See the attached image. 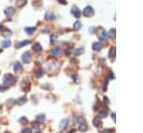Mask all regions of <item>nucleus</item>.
<instances>
[{
    "label": "nucleus",
    "mask_w": 143,
    "mask_h": 133,
    "mask_svg": "<svg viewBox=\"0 0 143 133\" xmlns=\"http://www.w3.org/2000/svg\"><path fill=\"white\" fill-rule=\"evenodd\" d=\"M16 82H17V77L12 76L11 74H6L3 76V83L6 84V86H8V87H9V85H13Z\"/></svg>",
    "instance_id": "f257e3e1"
},
{
    "label": "nucleus",
    "mask_w": 143,
    "mask_h": 133,
    "mask_svg": "<svg viewBox=\"0 0 143 133\" xmlns=\"http://www.w3.org/2000/svg\"><path fill=\"white\" fill-rule=\"evenodd\" d=\"M82 14L84 15L85 17H92L94 15V9L91 7V6H87V7H85V9L83 10Z\"/></svg>",
    "instance_id": "f03ea898"
},
{
    "label": "nucleus",
    "mask_w": 143,
    "mask_h": 133,
    "mask_svg": "<svg viewBox=\"0 0 143 133\" xmlns=\"http://www.w3.org/2000/svg\"><path fill=\"white\" fill-rule=\"evenodd\" d=\"M21 59H22L24 63L29 64L31 62V53L30 52H25L24 54H22V56H21Z\"/></svg>",
    "instance_id": "7ed1b4c3"
},
{
    "label": "nucleus",
    "mask_w": 143,
    "mask_h": 133,
    "mask_svg": "<svg viewBox=\"0 0 143 133\" xmlns=\"http://www.w3.org/2000/svg\"><path fill=\"white\" fill-rule=\"evenodd\" d=\"M71 12H72V15H73L75 18H79L80 16H82V11H80L79 9H78L76 6H74L73 8H72V10H71Z\"/></svg>",
    "instance_id": "20e7f679"
},
{
    "label": "nucleus",
    "mask_w": 143,
    "mask_h": 133,
    "mask_svg": "<svg viewBox=\"0 0 143 133\" xmlns=\"http://www.w3.org/2000/svg\"><path fill=\"white\" fill-rule=\"evenodd\" d=\"M15 10L16 9L13 7H8V8H6V10H4V14H6L9 18H10L11 16H13V15H15Z\"/></svg>",
    "instance_id": "39448f33"
},
{
    "label": "nucleus",
    "mask_w": 143,
    "mask_h": 133,
    "mask_svg": "<svg viewBox=\"0 0 143 133\" xmlns=\"http://www.w3.org/2000/svg\"><path fill=\"white\" fill-rule=\"evenodd\" d=\"M13 70H15V73H17V74L22 70V66L19 62H16V63L13 64Z\"/></svg>",
    "instance_id": "423d86ee"
},
{
    "label": "nucleus",
    "mask_w": 143,
    "mask_h": 133,
    "mask_svg": "<svg viewBox=\"0 0 143 133\" xmlns=\"http://www.w3.org/2000/svg\"><path fill=\"white\" fill-rule=\"evenodd\" d=\"M0 33H1V35L4 37V38H8V37H10L11 35H12V32H11V30H9V29H7V28H3V29H2Z\"/></svg>",
    "instance_id": "0eeeda50"
},
{
    "label": "nucleus",
    "mask_w": 143,
    "mask_h": 133,
    "mask_svg": "<svg viewBox=\"0 0 143 133\" xmlns=\"http://www.w3.org/2000/svg\"><path fill=\"white\" fill-rule=\"evenodd\" d=\"M98 37H100V39H101V40H105V39H107V37H108V35H107L106 30H104V29H101L100 34H98Z\"/></svg>",
    "instance_id": "6e6552de"
},
{
    "label": "nucleus",
    "mask_w": 143,
    "mask_h": 133,
    "mask_svg": "<svg viewBox=\"0 0 143 133\" xmlns=\"http://www.w3.org/2000/svg\"><path fill=\"white\" fill-rule=\"evenodd\" d=\"M103 48V44L102 43H100V41H96V43H94L93 44V49L95 50V52H100L101 49H102Z\"/></svg>",
    "instance_id": "1a4fd4ad"
},
{
    "label": "nucleus",
    "mask_w": 143,
    "mask_h": 133,
    "mask_svg": "<svg viewBox=\"0 0 143 133\" xmlns=\"http://www.w3.org/2000/svg\"><path fill=\"white\" fill-rule=\"evenodd\" d=\"M60 52H62V49L56 46V47H53V49L50 50V54L53 55V56H58V55L60 54Z\"/></svg>",
    "instance_id": "9d476101"
},
{
    "label": "nucleus",
    "mask_w": 143,
    "mask_h": 133,
    "mask_svg": "<svg viewBox=\"0 0 143 133\" xmlns=\"http://www.w3.org/2000/svg\"><path fill=\"white\" fill-rule=\"evenodd\" d=\"M29 44H30V40H29V39H27V40H22V41H20V43L17 44V48H22V47H25V46L29 45Z\"/></svg>",
    "instance_id": "9b49d317"
},
{
    "label": "nucleus",
    "mask_w": 143,
    "mask_h": 133,
    "mask_svg": "<svg viewBox=\"0 0 143 133\" xmlns=\"http://www.w3.org/2000/svg\"><path fill=\"white\" fill-rule=\"evenodd\" d=\"M36 30V27H26L25 28V33L27 35H33Z\"/></svg>",
    "instance_id": "f8f14e48"
},
{
    "label": "nucleus",
    "mask_w": 143,
    "mask_h": 133,
    "mask_svg": "<svg viewBox=\"0 0 143 133\" xmlns=\"http://www.w3.org/2000/svg\"><path fill=\"white\" fill-rule=\"evenodd\" d=\"M44 74H45V69L42 67H40V68H38L37 69V72H36V76L38 77V78H40V77H42L44 76Z\"/></svg>",
    "instance_id": "ddd939ff"
},
{
    "label": "nucleus",
    "mask_w": 143,
    "mask_h": 133,
    "mask_svg": "<svg viewBox=\"0 0 143 133\" xmlns=\"http://www.w3.org/2000/svg\"><path fill=\"white\" fill-rule=\"evenodd\" d=\"M67 125H68V120L65 119L60 122V130H66L67 129Z\"/></svg>",
    "instance_id": "4468645a"
},
{
    "label": "nucleus",
    "mask_w": 143,
    "mask_h": 133,
    "mask_svg": "<svg viewBox=\"0 0 143 133\" xmlns=\"http://www.w3.org/2000/svg\"><path fill=\"white\" fill-rule=\"evenodd\" d=\"M11 46V41L9 40V39H7V40H3L1 43V47H3V48H8V47H10Z\"/></svg>",
    "instance_id": "2eb2a0df"
},
{
    "label": "nucleus",
    "mask_w": 143,
    "mask_h": 133,
    "mask_svg": "<svg viewBox=\"0 0 143 133\" xmlns=\"http://www.w3.org/2000/svg\"><path fill=\"white\" fill-rule=\"evenodd\" d=\"M26 101H27V99L25 96H22V97H20V99H18L16 103H17V105H24V104L26 103Z\"/></svg>",
    "instance_id": "dca6fc26"
},
{
    "label": "nucleus",
    "mask_w": 143,
    "mask_h": 133,
    "mask_svg": "<svg viewBox=\"0 0 143 133\" xmlns=\"http://www.w3.org/2000/svg\"><path fill=\"white\" fill-rule=\"evenodd\" d=\"M108 56L112 61H114V56H115V47H111L109 49V53H108Z\"/></svg>",
    "instance_id": "f3484780"
},
{
    "label": "nucleus",
    "mask_w": 143,
    "mask_h": 133,
    "mask_svg": "<svg viewBox=\"0 0 143 133\" xmlns=\"http://www.w3.org/2000/svg\"><path fill=\"white\" fill-rule=\"evenodd\" d=\"M45 18H46V20H53V19H55V15L50 14V12H46Z\"/></svg>",
    "instance_id": "a211bd4d"
},
{
    "label": "nucleus",
    "mask_w": 143,
    "mask_h": 133,
    "mask_svg": "<svg viewBox=\"0 0 143 133\" xmlns=\"http://www.w3.org/2000/svg\"><path fill=\"white\" fill-rule=\"evenodd\" d=\"M34 50L35 52H41L42 50V48H41V46H40V44H38V43H36L35 45H34Z\"/></svg>",
    "instance_id": "6ab92c4d"
},
{
    "label": "nucleus",
    "mask_w": 143,
    "mask_h": 133,
    "mask_svg": "<svg viewBox=\"0 0 143 133\" xmlns=\"http://www.w3.org/2000/svg\"><path fill=\"white\" fill-rule=\"evenodd\" d=\"M27 3V0H18V3H17V7L22 8Z\"/></svg>",
    "instance_id": "aec40b11"
},
{
    "label": "nucleus",
    "mask_w": 143,
    "mask_h": 133,
    "mask_svg": "<svg viewBox=\"0 0 143 133\" xmlns=\"http://www.w3.org/2000/svg\"><path fill=\"white\" fill-rule=\"evenodd\" d=\"M98 116L100 117H106L107 116V110H103L98 113Z\"/></svg>",
    "instance_id": "412c9836"
},
{
    "label": "nucleus",
    "mask_w": 143,
    "mask_h": 133,
    "mask_svg": "<svg viewBox=\"0 0 143 133\" xmlns=\"http://www.w3.org/2000/svg\"><path fill=\"white\" fill-rule=\"evenodd\" d=\"M80 28H82V24L79 21H76L75 25H74V30H79Z\"/></svg>",
    "instance_id": "4be33fe9"
},
{
    "label": "nucleus",
    "mask_w": 143,
    "mask_h": 133,
    "mask_svg": "<svg viewBox=\"0 0 143 133\" xmlns=\"http://www.w3.org/2000/svg\"><path fill=\"white\" fill-rule=\"evenodd\" d=\"M107 35L109 36V38H115V29H111Z\"/></svg>",
    "instance_id": "5701e85b"
},
{
    "label": "nucleus",
    "mask_w": 143,
    "mask_h": 133,
    "mask_svg": "<svg viewBox=\"0 0 143 133\" xmlns=\"http://www.w3.org/2000/svg\"><path fill=\"white\" fill-rule=\"evenodd\" d=\"M87 130V125L85 123H83V124H79V131H82V132H84V131H86Z\"/></svg>",
    "instance_id": "b1692460"
},
{
    "label": "nucleus",
    "mask_w": 143,
    "mask_h": 133,
    "mask_svg": "<svg viewBox=\"0 0 143 133\" xmlns=\"http://www.w3.org/2000/svg\"><path fill=\"white\" fill-rule=\"evenodd\" d=\"M93 123H94V125H95V126H102V122H101L100 121V120H94V121H93Z\"/></svg>",
    "instance_id": "393cba45"
},
{
    "label": "nucleus",
    "mask_w": 143,
    "mask_h": 133,
    "mask_svg": "<svg viewBox=\"0 0 143 133\" xmlns=\"http://www.w3.org/2000/svg\"><path fill=\"white\" fill-rule=\"evenodd\" d=\"M37 121L38 122H44L45 121V115H42V114L38 115V116H37Z\"/></svg>",
    "instance_id": "a878e982"
},
{
    "label": "nucleus",
    "mask_w": 143,
    "mask_h": 133,
    "mask_svg": "<svg viewBox=\"0 0 143 133\" xmlns=\"http://www.w3.org/2000/svg\"><path fill=\"white\" fill-rule=\"evenodd\" d=\"M21 133H31V129L30 128H24L21 131Z\"/></svg>",
    "instance_id": "bb28decb"
},
{
    "label": "nucleus",
    "mask_w": 143,
    "mask_h": 133,
    "mask_svg": "<svg viewBox=\"0 0 143 133\" xmlns=\"http://www.w3.org/2000/svg\"><path fill=\"white\" fill-rule=\"evenodd\" d=\"M8 90V86H0V92H4V91H7Z\"/></svg>",
    "instance_id": "cd10ccee"
},
{
    "label": "nucleus",
    "mask_w": 143,
    "mask_h": 133,
    "mask_svg": "<svg viewBox=\"0 0 143 133\" xmlns=\"http://www.w3.org/2000/svg\"><path fill=\"white\" fill-rule=\"evenodd\" d=\"M71 53H72L71 48H67V49H66V52H65V55H66V56H69V54H71Z\"/></svg>",
    "instance_id": "c85d7f7f"
},
{
    "label": "nucleus",
    "mask_w": 143,
    "mask_h": 133,
    "mask_svg": "<svg viewBox=\"0 0 143 133\" xmlns=\"http://www.w3.org/2000/svg\"><path fill=\"white\" fill-rule=\"evenodd\" d=\"M58 2L63 3V5H66V3H67V1H66V0H58Z\"/></svg>",
    "instance_id": "c756f323"
},
{
    "label": "nucleus",
    "mask_w": 143,
    "mask_h": 133,
    "mask_svg": "<svg viewBox=\"0 0 143 133\" xmlns=\"http://www.w3.org/2000/svg\"><path fill=\"white\" fill-rule=\"evenodd\" d=\"M82 53H83V49H77V50H76V55H78V54H82Z\"/></svg>",
    "instance_id": "7c9ffc66"
},
{
    "label": "nucleus",
    "mask_w": 143,
    "mask_h": 133,
    "mask_svg": "<svg viewBox=\"0 0 143 133\" xmlns=\"http://www.w3.org/2000/svg\"><path fill=\"white\" fill-rule=\"evenodd\" d=\"M111 132H112L111 130H107V131H104V132H103V133H111Z\"/></svg>",
    "instance_id": "2f4dec72"
},
{
    "label": "nucleus",
    "mask_w": 143,
    "mask_h": 133,
    "mask_svg": "<svg viewBox=\"0 0 143 133\" xmlns=\"http://www.w3.org/2000/svg\"><path fill=\"white\" fill-rule=\"evenodd\" d=\"M2 29H3V26H2V24H0V32H1Z\"/></svg>",
    "instance_id": "473e14b6"
},
{
    "label": "nucleus",
    "mask_w": 143,
    "mask_h": 133,
    "mask_svg": "<svg viewBox=\"0 0 143 133\" xmlns=\"http://www.w3.org/2000/svg\"><path fill=\"white\" fill-rule=\"evenodd\" d=\"M1 53H2V49H1V48H0V54H1Z\"/></svg>",
    "instance_id": "72a5a7b5"
},
{
    "label": "nucleus",
    "mask_w": 143,
    "mask_h": 133,
    "mask_svg": "<svg viewBox=\"0 0 143 133\" xmlns=\"http://www.w3.org/2000/svg\"><path fill=\"white\" fill-rule=\"evenodd\" d=\"M1 108H2V105H0V111H1Z\"/></svg>",
    "instance_id": "f704fd0d"
},
{
    "label": "nucleus",
    "mask_w": 143,
    "mask_h": 133,
    "mask_svg": "<svg viewBox=\"0 0 143 133\" xmlns=\"http://www.w3.org/2000/svg\"><path fill=\"white\" fill-rule=\"evenodd\" d=\"M36 133H40V132H36Z\"/></svg>",
    "instance_id": "c9c22d12"
}]
</instances>
